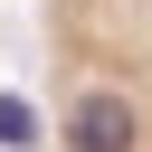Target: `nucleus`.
<instances>
[{
    "label": "nucleus",
    "instance_id": "nucleus-1",
    "mask_svg": "<svg viewBox=\"0 0 152 152\" xmlns=\"http://www.w3.org/2000/svg\"><path fill=\"white\" fill-rule=\"evenodd\" d=\"M48 152H152V0H38Z\"/></svg>",
    "mask_w": 152,
    "mask_h": 152
}]
</instances>
